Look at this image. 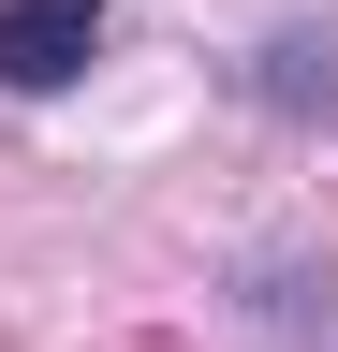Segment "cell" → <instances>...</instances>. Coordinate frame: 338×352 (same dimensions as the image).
I'll return each instance as SVG.
<instances>
[{
    "instance_id": "1",
    "label": "cell",
    "mask_w": 338,
    "mask_h": 352,
    "mask_svg": "<svg viewBox=\"0 0 338 352\" xmlns=\"http://www.w3.org/2000/svg\"><path fill=\"white\" fill-rule=\"evenodd\" d=\"M103 59V0H0V88H74Z\"/></svg>"
}]
</instances>
